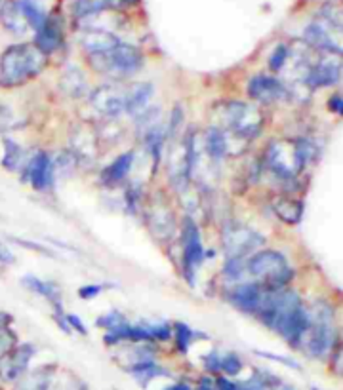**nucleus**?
<instances>
[{
  "instance_id": "obj_1",
  "label": "nucleus",
  "mask_w": 343,
  "mask_h": 390,
  "mask_svg": "<svg viewBox=\"0 0 343 390\" xmlns=\"http://www.w3.org/2000/svg\"><path fill=\"white\" fill-rule=\"evenodd\" d=\"M44 56L33 42L12 44L0 53V86L12 90L36 78L46 67Z\"/></svg>"
},
{
  "instance_id": "obj_2",
  "label": "nucleus",
  "mask_w": 343,
  "mask_h": 390,
  "mask_svg": "<svg viewBox=\"0 0 343 390\" xmlns=\"http://www.w3.org/2000/svg\"><path fill=\"white\" fill-rule=\"evenodd\" d=\"M318 156L317 145L309 139L273 141L265 151L267 170L281 181H296L309 162Z\"/></svg>"
},
{
  "instance_id": "obj_3",
  "label": "nucleus",
  "mask_w": 343,
  "mask_h": 390,
  "mask_svg": "<svg viewBox=\"0 0 343 390\" xmlns=\"http://www.w3.org/2000/svg\"><path fill=\"white\" fill-rule=\"evenodd\" d=\"M246 274L254 278V284L269 291L284 289L294 278V271L286 257L274 249L256 252L250 255L246 259Z\"/></svg>"
},
{
  "instance_id": "obj_4",
  "label": "nucleus",
  "mask_w": 343,
  "mask_h": 390,
  "mask_svg": "<svg viewBox=\"0 0 343 390\" xmlns=\"http://www.w3.org/2000/svg\"><path fill=\"white\" fill-rule=\"evenodd\" d=\"M220 119L227 132L237 139H256L265 126V114L257 105L244 101H227L220 107Z\"/></svg>"
},
{
  "instance_id": "obj_5",
  "label": "nucleus",
  "mask_w": 343,
  "mask_h": 390,
  "mask_svg": "<svg viewBox=\"0 0 343 390\" xmlns=\"http://www.w3.org/2000/svg\"><path fill=\"white\" fill-rule=\"evenodd\" d=\"M94 71L111 78H126L143 67V53L136 46L120 40L111 50L88 56Z\"/></svg>"
},
{
  "instance_id": "obj_6",
  "label": "nucleus",
  "mask_w": 343,
  "mask_h": 390,
  "mask_svg": "<svg viewBox=\"0 0 343 390\" xmlns=\"http://www.w3.org/2000/svg\"><path fill=\"white\" fill-rule=\"evenodd\" d=\"M309 318H311V322H309V328L301 339L300 347L301 345L305 347V352L309 356L324 358L332 350L335 341V330L332 324L334 313L326 303H318L313 308V313L309 314Z\"/></svg>"
},
{
  "instance_id": "obj_7",
  "label": "nucleus",
  "mask_w": 343,
  "mask_h": 390,
  "mask_svg": "<svg viewBox=\"0 0 343 390\" xmlns=\"http://www.w3.org/2000/svg\"><path fill=\"white\" fill-rule=\"evenodd\" d=\"M265 242V238L250 227L233 225L223 230V252L227 259H248Z\"/></svg>"
},
{
  "instance_id": "obj_8",
  "label": "nucleus",
  "mask_w": 343,
  "mask_h": 390,
  "mask_svg": "<svg viewBox=\"0 0 343 390\" xmlns=\"http://www.w3.org/2000/svg\"><path fill=\"white\" fill-rule=\"evenodd\" d=\"M181 254H183V271L187 282H195V274L200 269V265L204 263V247L200 240V230L197 223L185 217L183 227H181Z\"/></svg>"
},
{
  "instance_id": "obj_9",
  "label": "nucleus",
  "mask_w": 343,
  "mask_h": 390,
  "mask_svg": "<svg viewBox=\"0 0 343 390\" xmlns=\"http://www.w3.org/2000/svg\"><path fill=\"white\" fill-rule=\"evenodd\" d=\"M90 103L97 114L105 119H117L119 114L126 112V88L119 86H99L90 95Z\"/></svg>"
},
{
  "instance_id": "obj_10",
  "label": "nucleus",
  "mask_w": 343,
  "mask_h": 390,
  "mask_svg": "<svg viewBox=\"0 0 343 390\" xmlns=\"http://www.w3.org/2000/svg\"><path fill=\"white\" fill-rule=\"evenodd\" d=\"M147 225L156 240H170L176 230V219L172 213L170 204L166 202L163 195H156L147 206Z\"/></svg>"
},
{
  "instance_id": "obj_11",
  "label": "nucleus",
  "mask_w": 343,
  "mask_h": 390,
  "mask_svg": "<svg viewBox=\"0 0 343 390\" xmlns=\"http://www.w3.org/2000/svg\"><path fill=\"white\" fill-rule=\"evenodd\" d=\"M250 99L261 103V105H273V103L283 101L288 97V90L281 78L271 77V75H256L250 78L246 86Z\"/></svg>"
},
{
  "instance_id": "obj_12",
  "label": "nucleus",
  "mask_w": 343,
  "mask_h": 390,
  "mask_svg": "<svg viewBox=\"0 0 343 390\" xmlns=\"http://www.w3.org/2000/svg\"><path fill=\"white\" fill-rule=\"evenodd\" d=\"M34 354H36V348L33 345H29V343L10 348L8 352L0 358V379L14 382L19 377H23L27 367H29V362H31V358Z\"/></svg>"
},
{
  "instance_id": "obj_13",
  "label": "nucleus",
  "mask_w": 343,
  "mask_h": 390,
  "mask_svg": "<svg viewBox=\"0 0 343 390\" xmlns=\"http://www.w3.org/2000/svg\"><path fill=\"white\" fill-rule=\"evenodd\" d=\"M340 56L326 53L324 60H318L315 65H309L305 73V84L309 90H318L326 86H334L342 75V63L338 60Z\"/></svg>"
},
{
  "instance_id": "obj_14",
  "label": "nucleus",
  "mask_w": 343,
  "mask_h": 390,
  "mask_svg": "<svg viewBox=\"0 0 343 390\" xmlns=\"http://www.w3.org/2000/svg\"><path fill=\"white\" fill-rule=\"evenodd\" d=\"M338 33H340L338 29L324 23L322 19H318V21H313V23H309V25L305 27L303 36H305V42H307L311 48L320 50L322 53L340 56V53H342V46H340L338 38L334 36V34Z\"/></svg>"
},
{
  "instance_id": "obj_15",
  "label": "nucleus",
  "mask_w": 343,
  "mask_h": 390,
  "mask_svg": "<svg viewBox=\"0 0 343 390\" xmlns=\"http://www.w3.org/2000/svg\"><path fill=\"white\" fill-rule=\"evenodd\" d=\"M54 160L48 153H36L31 160L25 164L23 178L31 183L34 191H48L54 185Z\"/></svg>"
},
{
  "instance_id": "obj_16",
  "label": "nucleus",
  "mask_w": 343,
  "mask_h": 390,
  "mask_svg": "<svg viewBox=\"0 0 343 390\" xmlns=\"http://www.w3.org/2000/svg\"><path fill=\"white\" fill-rule=\"evenodd\" d=\"M309 322H311L309 313L303 308V305H300L296 306L294 310H290L281 322L276 324L274 331L284 341H288L292 347H300L301 339H303V335H305V331L309 328Z\"/></svg>"
},
{
  "instance_id": "obj_17",
  "label": "nucleus",
  "mask_w": 343,
  "mask_h": 390,
  "mask_svg": "<svg viewBox=\"0 0 343 390\" xmlns=\"http://www.w3.org/2000/svg\"><path fill=\"white\" fill-rule=\"evenodd\" d=\"M21 284L25 286L29 291H33L36 295L44 297L51 306H54V318H56V322L61 324L63 320L61 318H65V313H63V308H61V291L51 282H46L43 278H36L33 274H29V276H23L21 278Z\"/></svg>"
},
{
  "instance_id": "obj_18",
  "label": "nucleus",
  "mask_w": 343,
  "mask_h": 390,
  "mask_svg": "<svg viewBox=\"0 0 343 390\" xmlns=\"http://www.w3.org/2000/svg\"><path fill=\"white\" fill-rule=\"evenodd\" d=\"M263 291L265 289L259 288L257 284H239L231 289L229 293V301L233 303V306H237L239 310L246 314H256L257 306L261 303V297H263Z\"/></svg>"
},
{
  "instance_id": "obj_19",
  "label": "nucleus",
  "mask_w": 343,
  "mask_h": 390,
  "mask_svg": "<svg viewBox=\"0 0 343 390\" xmlns=\"http://www.w3.org/2000/svg\"><path fill=\"white\" fill-rule=\"evenodd\" d=\"M61 42H63V33H61V25L58 17H46L44 25L34 31V46L43 51L44 56L54 53L60 50Z\"/></svg>"
},
{
  "instance_id": "obj_20",
  "label": "nucleus",
  "mask_w": 343,
  "mask_h": 390,
  "mask_svg": "<svg viewBox=\"0 0 343 390\" xmlns=\"http://www.w3.org/2000/svg\"><path fill=\"white\" fill-rule=\"evenodd\" d=\"M119 42V36L113 34L111 31H105V29H88V31H84V34L80 36V46L84 48L88 56L103 53V51L111 50L113 46H117Z\"/></svg>"
},
{
  "instance_id": "obj_21",
  "label": "nucleus",
  "mask_w": 343,
  "mask_h": 390,
  "mask_svg": "<svg viewBox=\"0 0 343 390\" xmlns=\"http://www.w3.org/2000/svg\"><path fill=\"white\" fill-rule=\"evenodd\" d=\"M134 158H136V154L130 151V153L117 156L109 166H105L102 170V175H99L102 185H105V187H115V185H119L120 181H124V179L128 178L130 171H132Z\"/></svg>"
},
{
  "instance_id": "obj_22",
  "label": "nucleus",
  "mask_w": 343,
  "mask_h": 390,
  "mask_svg": "<svg viewBox=\"0 0 343 390\" xmlns=\"http://www.w3.org/2000/svg\"><path fill=\"white\" fill-rule=\"evenodd\" d=\"M153 97V84L139 82L126 88V112L132 117H139L145 109H149V101Z\"/></svg>"
},
{
  "instance_id": "obj_23",
  "label": "nucleus",
  "mask_w": 343,
  "mask_h": 390,
  "mask_svg": "<svg viewBox=\"0 0 343 390\" xmlns=\"http://www.w3.org/2000/svg\"><path fill=\"white\" fill-rule=\"evenodd\" d=\"M274 215L286 225H298L303 217V204L298 198L290 196H276L271 202Z\"/></svg>"
},
{
  "instance_id": "obj_24",
  "label": "nucleus",
  "mask_w": 343,
  "mask_h": 390,
  "mask_svg": "<svg viewBox=\"0 0 343 390\" xmlns=\"http://www.w3.org/2000/svg\"><path fill=\"white\" fill-rule=\"evenodd\" d=\"M202 149L208 154V158L214 162H222L229 154V139L220 127H210L202 137Z\"/></svg>"
},
{
  "instance_id": "obj_25",
  "label": "nucleus",
  "mask_w": 343,
  "mask_h": 390,
  "mask_svg": "<svg viewBox=\"0 0 343 390\" xmlns=\"http://www.w3.org/2000/svg\"><path fill=\"white\" fill-rule=\"evenodd\" d=\"M0 21L4 29H8L10 33L23 34L29 29L25 17L21 16V12L17 8L16 0H6V4L0 8Z\"/></svg>"
},
{
  "instance_id": "obj_26",
  "label": "nucleus",
  "mask_w": 343,
  "mask_h": 390,
  "mask_svg": "<svg viewBox=\"0 0 343 390\" xmlns=\"http://www.w3.org/2000/svg\"><path fill=\"white\" fill-rule=\"evenodd\" d=\"M51 375H54V367H50V365L38 367L36 371H31L29 375L19 377L14 390H48L50 389Z\"/></svg>"
},
{
  "instance_id": "obj_27",
  "label": "nucleus",
  "mask_w": 343,
  "mask_h": 390,
  "mask_svg": "<svg viewBox=\"0 0 343 390\" xmlns=\"http://www.w3.org/2000/svg\"><path fill=\"white\" fill-rule=\"evenodd\" d=\"M120 6V0H77L75 6H73V12L78 19L88 16H99L107 10H113Z\"/></svg>"
},
{
  "instance_id": "obj_28",
  "label": "nucleus",
  "mask_w": 343,
  "mask_h": 390,
  "mask_svg": "<svg viewBox=\"0 0 343 390\" xmlns=\"http://www.w3.org/2000/svg\"><path fill=\"white\" fill-rule=\"evenodd\" d=\"M17 8L21 12V16L25 17L27 25L34 29V31H38L40 27L44 25V21H46V12L40 8V4L36 2V0H16Z\"/></svg>"
},
{
  "instance_id": "obj_29",
  "label": "nucleus",
  "mask_w": 343,
  "mask_h": 390,
  "mask_svg": "<svg viewBox=\"0 0 343 390\" xmlns=\"http://www.w3.org/2000/svg\"><path fill=\"white\" fill-rule=\"evenodd\" d=\"M23 162V149L17 145L14 139L6 137L4 139V156H2V166L8 171H16Z\"/></svg>"
},
{
  "instance_id": "obj_30",
  "label": "nucleus",
  "mask_w": 343,
  "mask_h": 390,
  "mask_svg": "<svg viewBox=\"0 0 343 390\" xmlns=\"http://www.w3.org/2000/svg\"><path fill=\"white\" fill-rule=\"evenodd\" d=\"M130 374L136 377V381L139 382V385H143V387H145L147 382L153 381V379H156V377H161V375H168V371H166L164 367H161L156 362H147V364L132 367V369H130Z\"/></svg>"
},
{
  "instance_id": "obj_31",
  "label": "nucleus",
  "mask_w": 343,
  "mask_h": 390,
  "mask_svg": "<svg viewBox=\"0 0 343 390\" xmlns=\"http://www.w3.org/2000/svg\"><path fill=\"white\" fill-rule=\"evenodd\" d=\"M61 88H63L65 94L78 97V95L84 94L86 80L77 69H71V71H67V73L63 75V78H61Z\"/></svg>"
},
{
  "instance_id": "obj_32",
  "label": "nucleus",
  "mask_w": 343,
  "mask_h": 390,
  "mask_svg": "<svg viewBox=\"0 0 343 390\" xmlns=\"http://www.w3.org/2000/svg\"><path fill=\"white\" fill-rule=\"evenodd\" d=\"M172 335H174L176 347H178L180 352H187V348L191 347V343L198 337L197 333L191 330L189 326H185V324L181 322H178L174 326V333H172Z\"/></svg>"
},
{
  "instance_id": "obj_33",
  "label": "nucleus",
  "mask_w": 343,
  "mask_h": 390,
  "mask_svg": "<svg viewBox=\"0 0 343 390\" xmlns=\"http://www.w3.org/2000/svg\"><path fill=\"white\" fill-rule=\"evenodd\" d=\"M220 371L229 377H235L242 371V360L235 352L220 354Z\"/></svg>"
},
{
  "instance_id": "obj_34",
  "label": "nucleus",
  "mask_w": 343,
  "mask_h": 390,
  "mask_svg": "<svg viewBox=\"0 0 343 390\" xmlns=\"http://www.w3.org/2000/svg\"><path fill=\"white\" fill-rule=\"evenodd\" d=\"M223 274L231 282L242 280V276L246 274V259H227V263L223 267Z\"/></svg>"
},
{
  "instance_id": "obj_35",
  "label": "nucleus",
  "mask_w": 343,
  "mask_h": 390,
  "mask_svg": "<svg viewBox=\"0 0 343 390\" xmlns=\"http://www.w3.org/2000/svg\"><path fill=\"white\" fill-rule=\"evenodd\" d=\"M288 58H290L288 46H286V44H279V46L274 48L273 53H271V58H269V69H271L273 73H281V71L286 67Z\"/></svg>"
},
{
  "instance_id": "obj_36",
  "label": "nucleus",
  "mask_w": 343,
  "mask_h": 390,
  "mask_svg": "<svg viewBox=\"0 0 343 390\" xmlns=\"http://www.w3.org/2000/svg\"><path fill=\"white\" fill-rule=\"evenodd\" d=\"M126 322H128V320H126L124 314L119 313V310H113V313L99 316V318L95 320V326H97V328H103L105 331H109L115 330V328H119V326H122V324Z\"/></svg>"
},
{
  "instance_id": "obj_37",
  "label": "nucleus",
  "mask_w": 343,
  "mask_h": 390,
  "mask_svg": "<svg viewBox=\"0 0 343 390\" xmlns=\"http://www.w3.org/2000/svg\"><path fill=\"white\" fill-rule=\"evenodd\" d=\"M17 337L10 326H0V358L8 352L10 348L16 347Z\"/></svg>"
},
{
  "instance_id": "obj_38",
  "label": "nucleus",
  "mask_w": 343,
  "mask_h": 390,
  "mask_svg": "<svg viewBox=\"0 0 343 390\" xmlns=\"http://www.w3.org/2000/svg\"><path fill=\"white\" fill-rule=\"evenodd\" d=\"M147 330H149V335L151 339H158V341H166L172 337V330L168 324H147Z\"/></svg>"
},
{
  "instance_id": "obj_39",
  "label": "nucleus",
  "mask_w": 343,
  "mask_h": 390,
  "mask_svg": "<svg viewBox=\"0 0 343 390\" xmlns=\"http://www.w3.org/2000/svg\"><path fill=\"white\" fill-rule=\"evenodd\" d=\"M202 362H204L206 369L208 371H212V374H220V352H210V354H206L202 358Z\"/></svg>"
},
{
  "instance_id": "obj_40",
  "label": "nucleus",
  "mask_w": 343,
  "mask_h": 390,
  "mask_svg": "<svg viewBox=\"0 0 343 390\" xmlns=\"http://www.w3.org/2000/svg\"><path fill=\"white\" fill-rule=\"evenodd\" d=\"M16 263V255L10 249L8 244H4L0 240V265H14Z\"/></svg>"
},
{
  "instance_id": "obj_41",
  "label": "nucleus",
  "mask_w": 343,
  "mask_h": 390,
  "mask_svg": "<svg viewBox=\"0 0 343 390\" xmlns=\"http://www.w3.org/2000/svg\"><path fill=\"white\" fill-rule=\"evenodd\" d=\"M65 322H67L69 330H77L78 333H82V335L88 333L84 324L80 322V320H78V316H75V314H65Z\"/></svg>"
},
{
  "instance_id": "obj_42",
  "label": "nucleus",
  "mask_w": 343,
  "mask_h": 390,
  "mask_svg": "<svg viewBox=\"0 0 343 390\" xmlns=\"http://www.w3.org/2000/svg\"><path fill=\"white\" fill-rule=\"evenodd\" d=\"M103 291V286H97V284H92V286H82L78 289V295L82 299H92V297L99 295Z\"/></svg>"
},
{
  "instance_id": "obj_43",
  "label": "nucleus",
  "mask_w": 343,
  "mask_h": 390,
  "mask_svg": "<svg viewBox=\"0 0 343 390\" xmlns=\"http://www.w3.org/2000/svg\"><path fill=\"white\" fill-rule=\"evenodd\" d=\"M215 390H239V389H237V385L229 381V379L220 377V379H215Z\"/></svg>"
},
{
  "instance_id": "obj_44",
  "label": "nucleus",
  "mask_w": 343,
  "mask_h": 390,
  "mask_svg": "<svg viewBox=\"0 0 343 390\" xmlns=\"http://www.w3.org/2000/svg\"><path fill=\"white\" fill-rule=\"evenodd\" d=\"M328 107H330V110H334L335 114H342V110H343L342 95H334V97H330V101H328Z\"/></svg>"
},
{
  "instance_id": "obj_45",
  "label": "nucleus",
  "mask_w": 343,
  "mask_h": 390,
  "mask_svg": "<svg viewBox=\"0 0 343 390\" xmlns=\"http://www.w3.org/2000/svg\"><path fill=\"white\" fill-rule=\"evenodd\" d=\"M16 242H17V244H19V246L29 247V249H34V252H40V254H44V255H50V252H48V249H46V247L38 246V244H29V242H27V240H19V238H17Z\"/></svg>"
},
{
  "instance_id": "obj_46",
  "label": "nucleus",
  "mask_w": 343,
  "mask_h": 390,
  "mask_svg": "<svg viewBox=\"0 0 343 390\" xmlns=\"http://www.w3.org/2000/svg\"><path fill=\"white\" fill-rule=\"evenodd\" d=\"M198 390H215V381H212L210 377H202L198 382Z\"/></svg>"
},
{
  "instance_id": "obj_47",
  "label": "nucleus",
  "mask_w": 343,
  "mask_h": 390,
  "mask_svg": "<svg viewBox=\"0 0 343 390\" xmlns=\"http://www.w3.org/2000/svg\"><path fill=\"white\" fill-rule=\"evenodd\" d=\"M164 390H193L189 385H185V382H176V385H172V387H168V389Z\"/></svg>"
},
{
  "instance_id": "obj_48",
  "label": "nucleus",
  "mask_w": 343,
  "mask_h": 390,
  "mask_svg": "<svg viewBox=\"0 0 343 390\" xmlns=\"http://www.w3.org/2000/svg\"><path fill=\"white\" fill-rule=\"evenodd\" d=\"M4 4H6V0H0V8H2Z\"/></svg>"
},
{
  "instance_id": "obj_49",
  "label": "nucleus",
  "mask_w": 343,
  "mask_h": 390,
  "mask_svg": "<svg viewBox=\"0 0 343 390\" xmlns=\"http://www.w3.org/2000/svg\"><path fill=\"white\" fill-rule=\"evenodd\" d=\"M284 390H292V389H284Z\"/></svg>"
}]
</instances>
